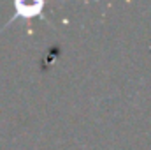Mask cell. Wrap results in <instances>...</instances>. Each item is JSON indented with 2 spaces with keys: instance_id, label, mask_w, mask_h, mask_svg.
<instances>
[{
  "instance_id": "obj_1",
  "label": "cell",
  "mask_w": 151,
  "mask_h": 150,
  "mask_svg": "<svg viewBox=\"0 0 151 150\" xmlns=\"http://www.w3.org/2000/svg\"><path fill=\"white\" fill-rule=\"evenodd\" d=\"M42 7L44 4L37 2L32 5H23V4H16V14H12V18L9 20V23L16 18H34V16H42ZM7 23V25H9Z\"/></svg>"
}]
</instances>
